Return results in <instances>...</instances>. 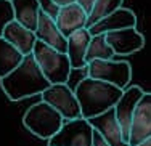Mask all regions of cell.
I'll use <instances>...</instances> for the list:
<instances>
[{
  "instance_id": "7402d4cb",
  "label": "cell",
  "mask_w": 151,
  "mask_h": 146,
  "mask_svg": "<svg viewBox=\"0 0 151 146\" xmlns=\"http://www.w3.org/2000/svg\"><path fill=\"white\" fill-rule=\"evenodd\" d=\"M37 2H39V5H40V11L42 13H45L47 16L53 18V19L58 18L61 6L55 2V0H37Z\"/></svg>"
},
{
  "instance_id": "6da1fadb",
  "label": "cell",
  "mask_w": 151,
  "mask_h": 146,
  "mask_svg": "<svg viewBox=\"0 0 151 146\" xmlns=\"http://www.w3.org/2000/svg\"><path fill=\"white\" fill-rule=\"evenodd\" d=\"M74 92L81 106L82 117L87 120L116 108L124 95L122 88L98 79H92L88 76L76 85Z\"/></svg>"
},
{
  "instance_id": "44dd1931",
  "label": "cell",
  "mask_w": 151,
  "mask_h": 146,
  "mask_svg": "<svg viewBox=\"0 0 151 146\" xmlns=\"http://www.w3.org/2000/svg\"><path fill=\"white\" fill-rule=\"evenodd\" d=\"M13 21H15V10L12 0H0V37H3L5 27Z\"/></svg>"
},
{
  "instance_id": "e0dca14e",
  "label": "cell",
  "mask_w": 151,
  "mask_h": 146,
  "mask_svg": "<svg viewBox=\"0 0 151 146\" xmlns=\"http://www.w3.org/2000/svg\"><path fill=\"white\" fill-rule=\"evenodd\" d=\"M12 3L15 10V21L35 32L42 13L39 2L37 0H12Z\"/></svg>"
},
{
  "instance_id": "5bb4252c",
  "label": "cell",
  "mask_w": 151,
  "mask_h": 146,
  "mask_svg": "<svg viewBox=\"0 0 151 146\" xmlns=\"http://www.w3.org/2000/svg\"><path fill=\"white\" fill-rule=\"evenodd\" d=\"M35 35H37V40L44 42L48 47L58 50L61 53L68 52V39L61 34V31L56 26V21L53 18L47 16L45 13H40Z\"/></svg>"
},
{
  "instance_id": "4fadbf2b",
  "label": "cell",
  "mask_w": 151,
  "mask_h": 146,
  "mask_svg": "<svg viewBox=\"0 0 151 146\" xmlns=\"http://www.w3.org/2000/svg\"><path fill=\"white\" fill-rule=\"evenodd\" d=\"M129 27H137V16L132 10L121 6L119 10L113 11L111 15L105 16L98 23L90 26L88 31H90L92 35H100V34L121 31V29H129Z\"/></svg>"
},
{
  "instance_id": "2e32d148",
  "label": "cell",
  "mask_w": 151,
  "mask_h": 146,
  "mask_svg": "<svg viewBox=\"0 0 151 146\" xmlns=\"http://www.w3.org/2000/svg\"><path fill=\"white\" fill-rule=\"evenodd\" d=\"M92 40V34L90 31L85 27L81 29L77 32H74L73 35L68 37V56H69V61L73 69H84L87 67V50Z\"/></svg>"
},
{
  "instance_id": "277c9868",
  "label": "cell",
  "mask_w": 151,
  "mask_h": 146,
  "mask_svg": "<svg viewBox=\"0 0 151 146\" xmlns=\"http://www.w3.org/2000/svg\"><path fill=\"white\" fill-rule=\"evenodd\" d=\"M32 55H34L40 71L44 72V76L48 79L52 85L68 84L71 71H73L68 53H61L58 50L45 45L44 42L37 40Z\"/></svg>"
},
{
  "instance_id": "9a60e30c",
  "label": "cell",
  "mask_w": 151,
  "mask_h": 146,
  "mask_svg": "<svg viewBox=\"0 0 151 146\" xmlns=\"http://www.w3.org/2000/svg\"><path fill=\"white\" fill-rule=\"evenodd\" d=\"M3 39L8 40L13 47H16L23 53L24 56L32 55L34 52V47L37 44V35H35L34 31L24 27L23 24H19L18 21H13L3 31Z\"/></svg>"
},
{
  "instance_id": "52a82bcc",
  "label": "cell",
  "mask_w": 151,
  "mask_h": 146,
  "mask_svg": "<svg viewBox=\"0 0 151 146\" xmlns=\"http://www.w3.org/2000/svg\"><path fill=\"white\" fill-rule=\"evenodd\" d=\"M40 97H42V101L48 103L52 108H55L64 117V120H73L82 117L76 92L68 84L50 85Z\"/></svg>"
},
{
  "instance_id": "7c38bea8",
  "label": "cell",
  "mask_w": 151,
  "mask_h": 146,
  "mask_svg": "<svg viewBox=\"0 0 151 146\" xmlns=\"http://www.w3.org/2000/svg\"><path fill=\"white\" fill-rule=\"evenodd\" d=\"M55 21H56L58 29L61 31V34L68 39L74 32H77V31L87 27L88 13L85 11L77 2H76V3H71V5L61 6L60 15H58V18H56Z\"/></svg>"
},
{
  "instance_id": "d6986e66",
  "label": "cell",
  "mask_w": 151,
  "mask_h": 146,
  "mask_svg": "<svg viewBox=\"0 0 151 146\" xmlns=\"http://www.w3.org/2000/svg\"><path fill=\"white\" fill-rule=\"evenodd\" d=\"M114 50L111 48V45L106 40V34H100V35H92L90 45L87 50V66L88 63L95 61V59H113L114 58Z\"/></svg>"
},
{
  "instance_id": "8992f818",
  "label": "cell",
  "mask_w": 151,
  "mask_h": 146,
  "mask_svg": "<svg viewBox=\"0 0 151 146\" xmlns=\"http://www.w3.org/2000/svg\"><path fill=\"white\" fill-rule=\"evenodd\" d=\"M93 133L95 129L84 117L64 120L61 130L48 140V146H93Z\"/></svg>"
},
{
  "instance_id": "603a6c76",
  "label": "cell",
  "mask_w": 151,
  "mask_h": 146,
  "mask_svg": "<svg viewBox=\"0 0 151 146\" xmlns=\"http://www.w3.org/2000/svg\"><path fill=\"white\" fill-rule=\"evenodd\" d=\"M76 2H77L79 5H81L82 8H84L85 11L88 13V16H90V15H92V11H93V8H95L96 0H76Z\"/></svg>"
},
{
  "instance_id": "5b68a950",
  "label": "cell",
  "mask_w": 151,
  "mask_h": 146,
  "mask_svg": "<svg viewBox=\"0 0 151 146\" xmlns=\"http://www.w3.org/2000/svg\"><path fill=\"white\" fill-rule=\"evenodd\" d=\"M87 76L92 79H98L116 87L125 88L129 87L132 79V67L127 61H114V59H95L88 63Z\"/></svg>"
},
{
  "instance_id": "7a4b0ae2",
  "label": "cell",
  "mask_w": 151,
  "mask_h": 146,
  "mask_svg": "<svg viewBox=\"0 0 151 146\" xmlns=\"http://www.w3.org/2000/svg\"><path fill=\"white\" fill-rule=\"evenodd\" d=\"M0 85L12 101H19L34 95H42L52 84L40 71L34 55H27L13 72L0 79Z\"/></svg>"
},
{
  "instance_id": "9c48e42d",
  "label": "cell",
  "mask_w": 151,
  "mask_h": 146,
  "mask_svg": "<svg viewBox=\"0 0 151 146\" xmlns=\"http://www.w3.org/2000/svg\"><path fill=\"white\" fill-rule=\"evenodd\" d=\"M90 125L105 138V141L109 146H129V143L125 141L124 133H122V129L117 122L116 117V111L109 109V111L100 114L96 117H92L88 119Z\"/></svg>"
},
{
  "instance_id": "3957f363",
  "label": "cell",
  "mask_w": 151,
  "mask_h": 146,
  "mask_svg": "<svg viewBox=\"0 0 151 146\" xmlns=\"http://www.w3.org/2000/svg\"><path fill=\"white\" fill-rule=\"evenodd\" d=\"M23 124L32 135L48 141L61 130L64 117L45 101L32 104L23 117Z\"/></svg>"
},
{
  "instance_id": "484cf974",
  "label": "cell",
  "mask_w": 151,
  "mask_h": 146,
  "mask_svg": "<svg viewBox=\"0 0 151 146\" xmlns=\"http://www.w3.org/2000/svg\"><path fill=\"white\" fill-rule=\"evenodd\" d=\"M137 146H151V137H150V138H146L145 141H142V143L137 145Z\"/></svg>"
},
{
  "instance_id": "8fae6325",
  "label": "cell",
  "mask_w": 151,
  "mask_h": 146,
  "mask_svg": "<svg viewBox=\"0 0 151 146\" xmlns=\"http://www.w3.org/2000/svg\"><path fill=\"white\" fill-rule=\"evenodd\" d=\"M106 40L116 55H132L145 47V37L137 27L121 29L106 34Z\"/></svg>"
},
{
  "instance_id": "d4e9b609",
  "label": "cell",
  "mask_w": 151,
  "mask_h": 146,
  "mask_svg": "<svg viewBox=\"0 0 151 146\" xmlns=\"http://www.w3.org/2000/svg\"><path fill=\"white\" fill-rule=\"evenodd\" d=\"M60 6H66V5H71V3H76V0H55Z\"/></svg>"
},
{
  "instance_id": "ba28073f",
  "label": "cell",
  "mask_w": 151,
  "mask_h": 146,
  "mask_svg": "<svg viewBox=\"0 0 151 146\" xmlns=\"http://www.w3.org/2000/svg\"><path fill=\"white\" fill-rule=\"evenodd\" d=\"M145 92L138 87V85H132V87H127L124 90V95L119 99V103L116 104L114 111H116V117L117 122H119L122 133H124L125 141L129 143L130 140V130H132V120H134V114L135 109L138 106L140 99L143 98Z\"/></svg>"
},
{
  "instance_id": "cb8c5ba5",
  "label": "cell",
  "mask_w": 151,
  "mask_h": 146,
  "mask_svg": "<svg viewBox=\"0 0 151 146\" xmlns=\"http://www.w3.org/2000/svg\"><path fill=\"white\" fill-rule=\"evenodd\" d=\"M93 146H109V145H108L105 141V138L95 130V133H93Z\"/></svg>"
},
{
  "instance_id": "ac0fdd59",
  "label": "cell",
  "mask_w": 151,
  "mask_h": 146,
  "mask_svg": "<svg viewBox=\"0 0 151 146\" xmlns=\"http://www.w3.org/2000/svg\"><path fill=\"white\" fill-rule=\"evenodd\" d=\"M24 55L8 40L0 37V79L6 77L23 63Z\"/></svg>"
},
{
  "instance_id": "30bf717a",
  "label": "cell",
  "mask_w": 151,
  "mask_h": 146,
  "mask_svg": "<svg viewBox=\"0 0 151 146\" xmlns=\"http://www.w3.org/2000/svg\"><path fill=\"white\" fill-rule=\"evenodd\" d=\"M151 137V93H145L135 109L129 146H137Z\"/></svg>"
},
{
  "instance_id": "ffe728a7",
  "label": "cell",
  "mask_w": 151,
  "mask_h": 146,
  "mask_svg": "<svg viewBox=\"0 0 151 146\" xmlns=\"http://www.w3.org/2000/svg\"><path fill=\"white\" fill-rule=\"evenodd\" d=\"M124 0H96L95 8H93L92 15L88 16V23H87V29L90 26H93L95 23H98L100 19H103L105 16L111 15L113 11L119 10L122 6Z\"/></svg>"
}]
</instances>
